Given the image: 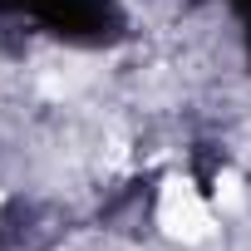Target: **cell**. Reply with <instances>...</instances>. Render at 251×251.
<instances>
[{"mask_svg":"<svg viewBox=\"0 0 251 251\" xmlns=\"http://www.w3.org/2000/svg\"><path fill=\"white\" fill-rule=\"evenodd\" d=\"M217 202H222V207H236V202H241V192H236V177H222V182H217Z\"/></svg>","mask_w":251,"mask_h":251,"instance_id":"7a4b0ae2","label":"cell"},{"mask_svg":"<svg viewBox=\"0 0 251 251\" xmlns=\"http://www.w3.org/2000/svg\"><path fill=\"white\" fill-rule=\"evenodd\" d=\"M158 222L173 241H207L212 236V212L207 202L197 197V187L187 177H173L163 182V197H158Z\"/></svg>","mask_w":251,"mask_h":251,"instance_id":"6da1fadb","label":"cell"}]
</instances>
